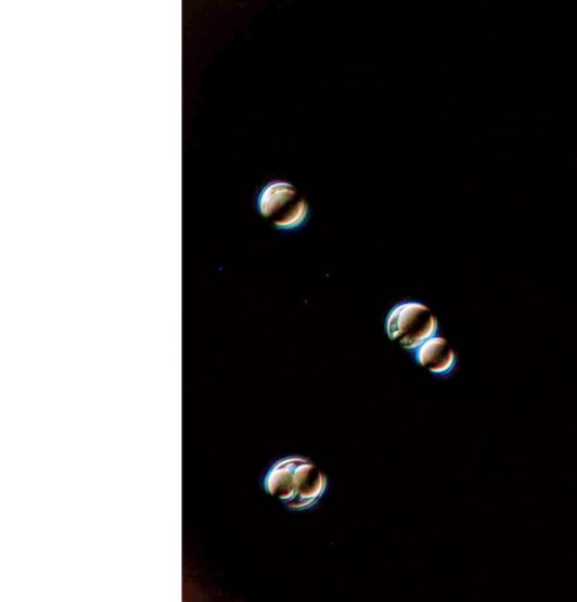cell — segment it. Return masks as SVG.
<instances>
[{
	"instance_id": "6da1fadb",
	"label": "cell",
	"mask_w": 577,
	"mask_h": 602,
	"mask_svg": "<svg viewBox=\"0 0 577 602\" xmlns=\"http://www.w3.org/2000/svg\"><path fill=\"white\" fill-rule=\"evenodd\" d=\"M328 481L312 462L288 457L277 462L268 472L265 488L269 495L292 510H306L325 494Z\"/></svg>"
},
{
	"instance_id": "7a4b0ae2",
	"label": "cell",
	"mask_w": 577,
	"mask_h": 602,
	"mask_svg": "<svg viewBox=\"0 0 577 602\" xmlns=\"http://www.w3.org/2000/svg\"><path fill=\"white\" fill-rule=\"evenodd\" d=\"M386 331L392 342L403 349L413 350L436 336L438 320L422 304H401L389 312Z\"/></svg>"
},
{
	"instance_id": "3957f363",
	"label": "cell",
	"mask_w": 577,
	"mask_h": 602,
	"mask_svg": "<svg viewBox=\"0 0 577 602\" xmlns=\"http://www.w3.org/2000/svg\"><path fill=\"white\" fill-rule=\"evenodd\" d=\"M257 209L279 230L300 228L308 218L307 203L292 184L284 182L267 185L257 197Z\"/></svg>"
},
{
	"instance_id": "277c9868",
	"label": "cell",
	"mask_w": 577,
	"mask_h": 602,
	"mask_svg": "<svg viewBox=\"0 0 577 602\" xmlns=\"http://www.w3.org/2000/svg\"><path fill=\"white\" fill-rule=\"evenodd\" d=\"M456 353L449 343L440 337H432L416 349L418 363L436 375L450 373L456 366Z\"/></svg>"
}]
</instances>
